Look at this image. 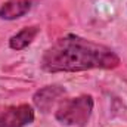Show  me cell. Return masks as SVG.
<instances>
[{"label": "cell", "mask_w": 127, "mask_h": 127, "mask_svg": "<svg viewBox=\"0 0 127 127\" xmlns=\"http://www.w3.org/2000/svg\"><path fill=\"white\" fill-rule=\"evenodd\" d=\"M120 64V56L111 47L75 34L59 37L44 50L40 59V66L46 72L114 69Z\"/></svg>", "instance_id": "obj_1"}, {"label": "cell", "mask_w": 127, "mask_h": 127, "mask_svg": "<svg viewBox=\"0 0 127 127\" xmlns=\"http://www.w3.org/2000/svg\"><path fill=\"white\" fill-rule=\"evenodd\" d=\"M93 106H95V100L90 95L69 97L59 103L55 112V118L62 126L84 127L92 117Z\"/></svg>", "instance_id": "obj_2"}, {"label": "cell", "mask_w": 127, "mask_h": 127, "mask_svg": "<svg viewBox=\"0 0 127 127\" xmlns=\"http://www.w3.org/2000/svg\"><path fill=\"white\" fill-rule=\"evenodd\" d=\"M34 109L31 105H13L0 111V127H25L34 121Z\"/></svg>", "instance_id": "obj_3"}, {"label": "cell", "mask_w": 127, "mask_h": 127, "mask_svg": "<svg viewBox=\"0 0 127 127\" xmlns=\"http://www.w3.org/2000/svg\"><path fill=\"white\" fill-rule=\"evenodd\" d=\"M65 96V89L59 84H50L38 89L32 95V103L34 106L41 111L43 114L50 112L56 103L62 102V97Z\"/></svg>", "instance_id": "obj_4"}, {"label": "cell", "mask_w": 127, "mask_h": 127, "mask_svg": "<svg viewBox=\"0 0 127 127\" xmlns=\"http://www.w3.org/2000/svg\"><path fill=\"white\" fill-rule=\"evenodd\" d=\"M31 0H7L0 6V19L13 21L30 12Z\"/></svg>", "instance_id": "obj_5"}, {"label": "cell", "mask_w": 127, "mask_h": 127, "mask_svg": "<svg viewBox=\"0 0 127 127\" xmlns=\"http://www.w3.org/2000/svg\"><path fill=\"white\" fill-rule=\"evenodd\" d=\"M40 32V28L32 25V27H25L19 32L13 34L9 38V47L13 50H22L25 47H28L34 41V38L37 37V34Z\"/></svg>", "instance_id": "obj_6"}]
</instances>
